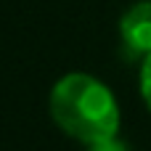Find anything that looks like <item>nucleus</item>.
Segmentation results:
<instances>
[{"label":"nucleus","instance_id":"obj_1","mask_svg":"<svg viewBox=\"0 0 151 151\" xmlns=\"http://www.w3.org/2000/svg\"><path fill=\"white\" fill-rule=\"evenodd\" d=\"M50 117L66 135L88 146L119 133V106L114 93L85 72H72L53 85Z\"/></svg>","mask_w":151,"mask_h":151},{"label":"nucleus","instance_id":"obj_2","mask_svg":"<svg viewBox=\"0 0 151 151\" xmlns=\"http://www.w3.org/2000/svg\"><path fill=\"white\" fill-rule=\"evenodd\" d=\"M122 48L130 58L149 56L151 53V0L135 3L119 21Z\"/></svg>","mask_w":151,"mask_h":151},{"label":"nucleus","instance_id":"obj_3","mask_svg":"<svg viewBox=\"0 0 151 151\" xmlns=\"http://www.w3.org/2000/svg\"><path fill=\"white\" fill-rule=\"evenodd\" d=\"M141 93H143V101L151 111V53L143 58V66H141Z\"/></svg>","mask_w":151,"mask_h":151},{"label":"nucleus","instance_id":"obj_4","mask_svg":"<svg viewBox=\"0 0 151 151\" xmlns=\"http://www.w3.org/2000/svg\"><path fill=\"white\" fill-rule=\"evenodd\" d=\"M88 149L90 151H127V146L114 135V138H106V141H96V143H90Z\"/></svg>","mask_w":151,"mask_h":151}]
</instances>
